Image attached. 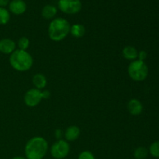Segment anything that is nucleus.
<instances>
[{"label":"nucleus","mask_w":159,"mask_h":159,"mask_svg":"<svg viewBox=\"0 0 159 159\" xmlns=\"http://www.w3.org/2000/svg\"><path fill=\"white\" fill-rule=\"evenodd\" d=\"M9 9L15 15H21L26 10V4L23 0H12L9 2Z\"/></svg>","instance_id":"obj_8"},{"label":"nucleus","mask_w":159,"mask_h":159,"mask_svg":"<svg viewBox=\"0 0 159 159\" xmlns=\"http://www.w3.org/2000/svg\"><path fill=\"white\" fill-rule=\"evenodd\" d=\"M55 135L57 138H60L61 137V130L57 129V130L55 131Z\"/></svg>","instance_id":"obj_24"},{"label":"nucleus","mask_w":159,"mask_h":159,"mask_svg":"<svg viewBox=\"0 0 159 159\" xmlns=\"http://www.w3.org/2000/svg\"><path fill=\"white\" fill-rule=\"evenodd\" d=\"M48 150V143L42 137H34L26 142L25 155L27 159H43Z\"/></svg>","instance_id":"obj_1"},{"label":"nucleus","mask_w":159,"mask_h":159,"mask_svg":"<svg viewBox=\"0 0 159 159\" xmlns=\"http://www.w3.org/2000/svg\"><path fill=\"white\" fill-rule=\"evenodd\" d=\"M70 33H71V34L74 37L81 38V37H84V35L85 34V28L83 25L79 24V23H75V24L71 26Z\"/></svg>","instance_id":"obj_15"},{"label":"nucleus","mask_w":159,"mask_h":159,"mask_svg":"<svg viewBox=\"0 0 159 159\" xmlns=\"http://www.w3.org/2000/svg\"><path fill=\"white\" fill-rule=\"evenodd\" d=\"M80 135V129L77 126H70L65 132V138L67 141H74L79 138Z\"/></svg>","instance_id":"obj_11"},{"label":"nucleus","mask_w":159,"mask_h":159,"mask_svg":"<svg viewBox=\"0 0 159 159\" xmlns=\"http://www.w3.org/2000/svg\"><path fill=\"white\" fill-rule=\"evenodd\" d=\"M33 84L37 89H44L47 85V79L41 73H37L34 75L33 77Z\"/></svg>","instance_id":"obj_14"},{"label":"nucleus","mask_w":159,"mask_h":159,"mask_svg":"<svg viewBox=\"0 0 159 159\" xmlns=\"http://www.w3.org/2000/svg\"><path fill=\"white\" fill-rule=\"evenodd\" d=\"M42 96H41V91L40 89L34 88L30 89L28 90L24 96V100L25 104L29 107H37L42 100Z\"/></svg>","instance_id":"obj_7"},{"label":"nucleus","mask_w":159,"mask_h":159,"mask_svg":"<svg viewBox=\"0 0 159 159\" xmlns=\"http://www.w3.org/2000/svg\"><path fill=\"white\" fill-rule=\"evenodd\" d=\"M123 57L125 59L129 61H134L138 57V51L133 46H126L124 47L122 51Z\"/></svg>","instance_id":"obj_12"},{"label":"nucleus","mask_w":159,"mask_h":159,"mask_svg":"<svg viewBox=\"0 0 159 159\" xmlns=\"http://www.w3.org/2000/svg\"><path fill=\"white\" fill-rule=\"evenodd\" d=\"M138 60L144 61L147 58V53H146V51H141L140 52H138Z\"/></svg>","instance_id":"obj_21"},{"label":"nucleus","mask_w":159,"mask_h":159,"mask_svg":"<svg viewBox=\"0 0 159 159\" xmlns=\"http://www.w3.org/2000/svg\"><path fill=\"white\" fill-rule=\"evenodd\" d=\"M9 0H0V7H5L9 5Z\"/></svg>","instance_id":"obj_23"},{"label":"nucleus","mask_w":159,"mask_h":159,"mask_svg":"<svg viewBox=\"0 0 159 159\" xmlns=\"http://www.w3.org/2000/svg\"><path fill=\"white\" fill-rule=\"evenodd\" d=\"M149 152L153 157L159 158V141H155L151 144L149 148Z\"/></svg>","instance_id":"obj_19"},{"label":"nucleus","mask_w":159,"mask_h":159,"mask_svg":"<svg viewBox=\"0 0 159 159\" xmlns=\"http://www.w3.org/2000/svg\"><path fill=\"white\" fill-rule=\"evenodd\" d=\"M12 159H26V158H23V157L22 156H16V157H13Z\"/></svg>","instance_id":"obj_25"},{"label":"nucleus","mask_w":159,"mask_h":159,"mask_svg":"<svg viewBox=\"0 0 159 159\" xmlns=\"http://www.w3.org/2000/svg\"><path fill=\"white\" fill-rule=\"evenodd\" d=\"M78 159H96L94 155L89 151H84L79 154Z\"/></svg>","instance_id":"obj_20"},{"label":"nucleus","mask_w":159,"mask_h":159,"mask_svg":"<svg viewBox=\"0 0 159 159\" xmlns=\"http://www.w3.org/2000/svg\"><path fill=\"white\" fill-rule=\"evenodd\" d=\"M34 60L32 56L26 51L17 49L14 51L9 57V64L13 69L17 71H26L33 66Z\"/></svg>","instance_id":"obj_3"},{"label":"nucleus","mask_w":159,"mask_h":159,"mask_svg":"<svg viewBox=\"0 0 159 159\" xmlns=\"http://www.w3.org/2000/svg\"><path fill=\"white\" fill-rule=\"evenodd\" d=\"M128 112L133 116H138L142 113L143 105L138 99H132L127 103Z\"/></svg>","instance_id":"obj_10"},{"label":"nucleus","mask_w":159,"mask_h":159,"mask_svg":"<svg viewBox=\"0 0 159 159\" xmlns=\"http://www.w3.org/2000/svg\"><path fill=\"white\" fill-rule=\"evenodd\" d=\"M57 8L53 5H46L41 11V15L45 20H54L57 14Z\"/></svg>","instance_id":"obj_13"},{"label":"nucleus","mask_w":159,"mask_h":159,"mask_svg":"<svg viewBox=\"0 0 159 159\" xmlns=\"http://www.w3.org/2000/svg\"><path fill=\"white\" fill-rule=\"evenodd\" d=\"M148 155V151L144 147H138L134 152V157L136 159H145Z\"/></svg>","instance_id":"obj_17"},{"label":"nucleus","mask_w":159,"mask_h":159,"mask_svg":"<svg viewBox=\"0 0 159 159\" xmlns=\"http://www.w3.org/2000/svg\"><path fill=\"white\" fill-rule=\"evenodd\" d=\"M17 45H18V48L20 50L26 51L30 46V40L26 37H20L18 40Z\"/></svg>","instance_id":"obj_18"},{"label":"nucleus","mask_w":159,"mask_h":159,"mask_svg":"<svg viewBox=\"0 0 159 159\" xmlns=\"http://www.w3.org/2000/svg\"><path fill=\"white\" fill-rule=\"evenodd\" d=\"M70 29L71 25L68 20L61 17L55 18L48 26V36L53 41H61L69 34Z\"/></svg>","instance_id":"obj_2"},{"label":"nucleus","mask_w":159,"mask_h":159,"mask_svg":"<svg viewBox=\"0 0 159 159\" xmlns=\"http://www.w3.org/2000/svg\"><path fill=\"white\" fill-rule=\"evenodd\" d=\"M10 20V13L5 7H0V25L7 24Z\"/></svg>","instance_id":"obj_16"},{"label":"nucleus","mask_w":159,"mask_h":159,"mask_svg":"<svg viewBox=\"0 0 159 159\" xmlns=\"http://www.w3.org/2000/svg\"><path fill=\"white\" fill-rule=\"evenodd\" d=\"M16 44L14 40L9 38H4L0 40V52L4 54H11L16 51Z\"/></svg>","instance_id":"obj_9"},{"label":"nucleus","mask_w":159,"mask_h":159,"mask_svg":"<svg viewBox=\"0 0 159 159\" xmlns=\"http://www.w3.org/2000/svg\"><path fill=\"white\" fill-rule=\"evenodd\" d=\"M70 152V145L67 141L58 140L51 148V156L55 159H63L66 158Z\"/></svg>","instance_id":"obj_6"},{"label":"nucleus","mask_w":159,"mask_h":159,"mask_svg":"<svg viewBox=\"0 0 159 159\" xmlns=\"http://www.w3.org/2000/svg\"><path fill=\"white\" fill-rule=\"evenodd\" d=\"M128 75L132 80L135 82H142L145 80L148 75V68L144 61L134 60L130 62L128 66Z\"/></svg>","instance_id":"obj_4"},{"label":"nucleus","mask_w":159,"mask_h":159,"mask_svg":"<svg viewBox=\"0 0 159 159\" xmlns=\"http://www.w3.org/2000/svg\"><path fill=\"white\" fill-rule=\"evenodd\" d=\"M41 96H42V99H47L51 96V93L48 90H43V91L41 92Z\"/></svg>","instance_id":"obj_22"},{"label":"nucleus","mask_w":159,"mask_h":159,"mask_svg":"<svg viewBox=\"0 0 159 159\" xmlns=\"http://www.w3.org/2000/svg\"><path fill=\"white\" fill-rule=\"evenodd\" d=\"M59 9L68 15H74L81 11L82 7L81 0H58Z\"/></svg>","instance_id":"obj_5"}]
</instances>
